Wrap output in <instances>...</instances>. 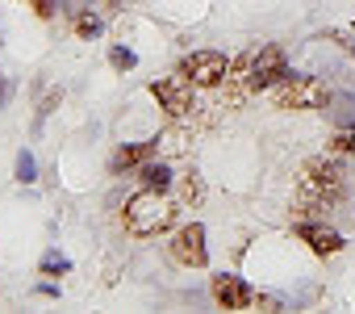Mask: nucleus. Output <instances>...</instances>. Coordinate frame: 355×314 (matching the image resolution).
Returning <instances> with one entry per match:
<instances>
[{"instance_id": "7", "label": "nucleus", "mask_w": 355, "mask_h": 314, "mask_svg": "<svg viewBox=\"0 0 355 314\" xmlns=\"http://www.w3.org/2000/svg\"><path fill=\"white\" fill-rule=\"evenodd\" d=\"M214 301H218L222 310H247V306L255 301V289H251L243 276L222 272V276H214Z\"/></svg>"}, {"instance_id": "2", "label": "nucleus", "mask_w": 355, "mask_h": 314, "mask_svg": "<svg viewBox=\"0 0 355 314\" xmlns=\"http://www.w3.org/2000/svg\"><path fill=\"white\" fill-rule=\"evenodd\" d=\"M272 101H276V109H326L334 97H330V88L322 84V80H313V76H284L276 88H272Z\"/></svg>"}, {"instance_id": "16", "label": "nucleus", "mask_w": 355, "mask_h": 314, "mask_svg": "<svg viewBox=\"0 0 355 314\" xmlns=\"http://www.w3.org/2000/svg\"><path fill=\"white\" fill-rule=\"evenodd\" d=\"M67 268H71V264H67L59 251H46V260H42V272H46V276H55V272H67Z\"/></svg>"}, {"instance_id": "5", "label": "nucleus", "mask_w": 355, "mask_h": 314, "mask_svg": "<svg viewBox=\"0 0 355 314\" xmlns=\"http://www.w3.org/2000/svg\"><path fill=\"white\" fill-rule=\"evenodd\" d=\"M171 260L184 264V268H205L209 264V247H205V226L201 222H189L175 231L171 239Z\"/></svg>"}, {"instance_id": "8", "label": "nucleus", "mask_w": 355, "mask_h": 314, "mask_svg": "<svg viewBox=\"0 0 355 314\" xmlns=\"http://www.w3.org/2000/svg\"><path fill=\"white\" fill-rule=\"evenodd\" d=\"M297 239L309 243L313 256H338V251H343V235L330 231V226H318V222H301V226H297Z\"/></svg>"}, {"instance_id": "15", "label": "nucleus", "mask_w": 355, "mask_h": 314, "mask_svg": "<svg viewBox=\"0 0 355 314\" xmlns=\"http://www.w3.org/2000/svg\"><path fill=\"white\" fill-rule=\"evenodd\" d=\"M76 34H80V38H96V34H101V22H96L92 13H80V17H76Z\"/></svg>"}, {"instance_id": "3", "label": "nucleus", "mask_w": 355, "mask_h": 314, "mask_svg": "<svg viewBox=\"0 0 355 314\" xmlns=\"http://www.w3.org/2000/svg\"><path fill=\"white\" fill-rule=\"evenodd\" d=\"M150 97L159 101V109L167 113V117H184V113H193L197 105H193V80L180 72V76H167V80H155L150 84Z\"/></svg>"}, {"instance_id": "4", "label": "nucleus", "mask_w": 355, "mask_h": 314, "mask_svg": "<svg viewBox=\"0 0 355 314\" xmlns=\"http://www.w3.org/2000/svg\"><path fill=\"white\" fill-rule=\"evenodd\" d=\"M180 72H184L193 84H201V88H218V84L226 80V72H230V59H226L222 51H193V55L180 63Z\"/></svg>"}, {"instance_id": "12", "label": "nucleus", "mask_w": 355, "mask_h": 314, "mask_svg": "<svg viewBox=\"0 0 355 314\" xmlns=\"http://www.w3.org/2000/svg\"><path fill=\"white\" fill-rule=\"evenodd\" d=\"M17 181H21V185H34V181H38V164H34V155H30L26 147L17 151Z\"/></svg>"}, {"instance_id": "9", "label": "nucleus", "mask_w": 355, "mask_h": 314, "mask_svg": "<svg viewBox=\"0 0 355 314\" xmlns=\"http://www.w3.org/2000/svg\"><path fill=\"white\" fill-rule=\"evenodd\" d=\"M159 151V138H150V142H134V147H121L117 151V160H113V168H142L146 160H150V155Z\"/></svg>"}, {"instance_id": "6", "label": "nucleus", "mask_w": 355, "mask_h": 314, "mask_svg": "<svg viewBox=\"0 0 355 314\" xmlns=\"http://www.w3.org/2000/svg\"><path fill=\"white\" fill-rule=\"evenodd\" d=\"M284 76H288V59H284L280 47H263V51L251 55V92L276 88Z\"/></svg>"}, {"instance_id": "17", "label": "nucleus", "mask_w": 355, "mask_h": 314, "mask_svg": "<svg viewBox=\"0 0 355 314\" xmlns=\"http://www.w3.org/2000/svg\"><path fill=\"white\" fill-rule=\"evenodd\" d=\"M201 193H205V189H201L197 172H189V176H184V197H189V201H201Z\"/></svg>"}, {"instance_id": "13", "label": "nucleus", "mask_w": 355, "mask_h": 314, "mask_svg": "<svg viewBox=\"0 0 355 314\" xmlns=\"http://www.w3.org/2000/svg\"><path fill=\"white\" fill-rule=\"evenodd\" d=\"M330 155H347V160H355V130H338L330 138Z\"/></svg>"}, {"instance_id": "11", "label": "nucleus", "mask_w": 355, "mask_h": 314, "mask_svg": "<svg viewBox=\"0 0 355 314\" xmlns=\"http://www.w3.org/2000/svg\"><path fill=\"white\" fill-rule=\"evenodd\" d=\"M330 105H334V109H330L334 126H338V130H355V97H334Z\"/></svg>"}, {"instance_id": "10", "label": "nucleus", "mask_w": 355, "mask_h": 314, "mask_svg": "<svg viewBox=\"0 0 355 314\" xmlns=\"http://www.w3.org/2000/svg\"><path fill=\"white\" fill-rule=\"evenodd\" d=\"M138 181H142V189H159V193H167V189H171V168L146 160V164L138 168Z\"/></svg>"}, {"instance_id": "1", "label": "nucleus", "mask_w": 355, "mask_h": 314, "mask_svg": "<svg viewBox=\"0 0 355 314\" xmlns=\"http://www.w3.org/2000/svg\"><path fill=\"white\" fill-rule=\"evenodd\" d=\"M175 218H180V206L167 201L159 189H142L125 201L121 210V226L134 235V239H150V235H163Z\"/></svg>"}, {"instance_id": "14", "label": "nucleus", "mask_w": 355, "mask_h": 314, "mask_svg": "<svg viewBox=\"0 0 355 314\" xmlns=\"http://www.w3.org/2000/svg\"><path fill=\"white\" fill-rule=\"evenodd\" d=\"M109 63H113L117 72H130V67H138V55H134L130 47H113V51H109Z\"/></svg>"}]
</instances>
